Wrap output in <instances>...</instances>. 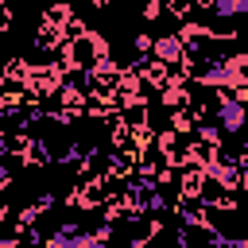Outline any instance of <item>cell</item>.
Instances as JSON below:
<instances>
[{"label":"cell","mask_w":248,"mask_h":248,"mask_svg":"<svg viewBox=\"0 0 248 248\" xmlns=\"http://www.w3.org/2000/svg\"><path fill=\"white\" fill-rule=\"evenodd\" d=\"M244 159H248V140H244Z\"/></svg>","instance_id":"obj_9"},{"label":"cell","mask_w":248,"mask_h":248,"mask_svg":"<svg viewBox=\"0 0 248 248\" xmlns=\"http://www.w3.org/2000/svg\"><path fill=\"white\" fill-rule=\"evenodd\" d=\"M186 54H190V46H186V39H182L178 31H167V35L151 39V58L163 62V66L182 70V66H186Z\"/></svg>","instance_id":"obj_1"},{"label":"cell","mask_w":248,"mask_h":248,"mask_svg":"<svg viewBox=\"0 0 248 248\" xmlns=\"http://www.w3.org/2000/svg\"><path fill=\"white\" fill-rule=\"evenodd\" d=\"M85 4H97V0H85Z\"/></svg>","instance_id":"obj_10"},{"label":"cell","mask_w":248,"mask_h":248,"mask_svg":"<svg viewBox=\"0 0 248 248\" xmlns=\"http://www.w3.org/2000/svg\"><path fill=\"white\" fill-rule=\"evenodd\" d=\"M198 136H202V143L221 147V128H213V124H198Z\"/></svg>","instance_id":"obj_4"},{"label":"cell","mask_w":248,"mask_h":248,"mask_svg":"<svg viewBox=\"0 0 248 248\" xmlns=\"http://www.w3.org/2000/svg\"><path fill=\"white\" fill-rule=\"evenodd\" d=\"M240 190H248V159H240Z\"/></svg>","instance_id":"obj_5"},{"label":"cell","mask_w":248,"mask_h":248,"mask_svg":"<svg viewBox=\"0 0 248 248\" xmlns=\"http://www.w3.org/2000/svg\"><path fill=\"white\" fill-rule=\"evenodd\" d=\"M225 70H229V78H232V89H248V50L229 54V58H225Z\"/></svg>","instance_id":"obj_3"},{"label":"cell","mask_w":248,"mask_h":248,"mask_svg":"<svg viewBox=\"0 0 248 248\" xmlns=\"http://www.w3.org/2000/svg\"><path fill=\"white\" fill-rule=\"evenodd\" d=\"M213 116H217L221 132H240L248 124V101H240L236 93H221L213 105Z\"/></svg>","instance_id":"obj_2"},{"label":"cell","mask_w":248,"mask_h":248,"mask_svg":"<svg viewBox=\"0 0 248 248\" xmlns=\"http://www.w3.org/2000/svg\"><path fill=\"white\" fill-rule=\"evenodd\" d=\"M4 217H8V209H4V205H0V221H4Z\"/></svg>","instance_id":"obj_8"},{"label":"cell","mask_w":248,"mask_h":248,"mask_svg":"<svg viewBox=\"0 0 248 248\" xmlns=\"http://www.w3.org/2000/svg\"><path fill=\"white\" fill-rule=\"evenodd\" d=\"M8 182H12V174H8V170H4V167H0V190H4V186H8Z\"/></svg>","instance_id":"obj_6"},{"label":"cell","mask_w":248,"mask_h":248,"mask_svg":"<svg viewBox=\"0 0 248 248\" xmlns=\"http://www.w3.org/2000/svg\"><path fill=\"white\" fill-rule=\"evenodd\" d=\"M108 4H112V0H97V8H108Z\"/></svg>","instance_id":"obj_7"}]
</instances>
